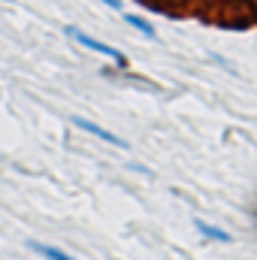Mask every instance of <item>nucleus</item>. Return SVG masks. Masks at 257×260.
Returning a JSON list of instances; mask_svg holds the SVG:
<instances>
[{
	"label": "nucleus",
	"mask_w": 257,
	"mask_h": 260,
	"mask_svg": "<svg viewBox=\"0 0 257 260\" xmlns=\"http://www.w3.org/2000/svg\"><path fill=\"white\" fill-rule=\"evenodd\" d=\"M67 37L70 40H76L79 46H85V49H91V52H97V55H103V58H109L112 64H118V67H127V58L118 52V49H112V46H106V43H100V40H94L91 34H85V30H79V27H67Z\"/></svg>",
	"instance_id": "nucleus-1"
},
{
	"label": "nucleus",
	"mask_w": 257,
	"mask_h": 260,
	"mask_svg": "<svg viewBox=\"0 0 257 260\" xmlns=\"http://www.w3.org/2000/svg\"><path fill=\"white\" fill-rule=\"evenodd\" d=\"M70 121H73V127L85 130V133H91V136H97V139H103V142H109V145H115V148H127V142H124L121 136H115L112 130L100 127V124H94V121H88V118H82V115H73Z\"/></svg>",
	"instance_id": "nucleus-2"
},
{
	"label": "nucleus",
	"mask_w": 257,
	"mask_h": 260,
	"mask_svg": "<svg viewBox=\"0 0 257 260\" xmlns=\"http://www.w3.org/2000/svg\"><path fill=\"white\" fill-rule=\"evenodd\" d=\"M27 248H30L34 254L46 257V260H73V254H67L64 248H58V245H49V242H37V239H27Z\"/></svg>",
	"instance_id": "nucleus-3"
},
{
	"label": "nucleus",
	"mask_w": 257,
	"mask_h": 260,
	"mask_svg": "<svg viewBox=\"0 0 257 260\" xmlns=\"http://www.w3.org/2000/svg\"><path fill=\"white\" fill-rule=\"evenodd\" d=\"M194 227H197L206 239H215V242H233V236H230L227 230H221V227H215V224H206L203 218H194Z\"/></svg>",
	"instance_id": "nucleus-4"
},
{
	"label": "nucleus",
	"mask_w": 257,
	"mask_h": 260,
	"mask_svg": "<svg viewBox=\"0 0 257 260\" xmlns=\"http://www.w3.org/2000/svg\"><path fill=\"white\" fill-rule=\"evenodd\" d=\"M124 21H127L133 30H139L142 37H148V40H154V37H157V34H154V27H151L142 15H133V12H130V15H124Z\"/></svg>",
	"instance_id": "nucleus-5"
},
{
	"label": "nucleus",
	"mask_w": 257,
	"mask_h": 260,
	"mask_svg": "<svg viewBox=\"0 0 257 260\" xmlns=\"http://www.w3.org/2000/svg\"><path fill=\"white\" fill-rule=\"evenodd\" d=\"M103 6H109V9H118L121 12V6H124V0H100Z\"/></svg>",
	"instance_id": "nucleus-6"
}]
</instances>
